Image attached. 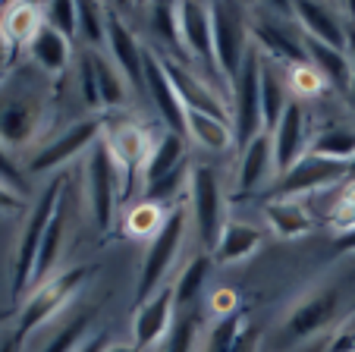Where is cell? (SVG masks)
Returning a JSON list of instances; mask_svg holds the SVG:
<instances>
[{
	"label": "cell",
	"mask_w": 355,
	"mask_h": 352,
	"mask_svg": "<svg viewBox=\"0 0 355 352\" xmlns=\"http://www.w3.org/2000/svg\"><path fill=\"white\" fill-rule=\"evenodd\" d=\"M51 76L38 67H16L0 82V148H26L47 120Z\"/></svg>",
	"instance_id": "6da1fadb"
},
{
	"label": "cell",
	"mask_w": 355,
	"mask_h": 352,
	"mask_svg": "<svg viewBox=\"0 0 355 352\" xmlns=\"http://www.w3.org/2000/svg\"><path fill=\"white\" fill-rule=\"evenodd\" d=\"M63 189H67V176L57 173L54 180L44 186V192L35 199L32 211L26 217V226L19 233V246H16V261H13V296L16 299L32 286V271H35V261H38L41 240H44V233L51 226V220H54L63 195H67Z\"/></svg>",
	"instance_id": "7a4b0ae2"
},
{
	"label": "cell",
	"mask_w": 355,
	"mask_h": 352,
	"mask_svg": "<svg viewBox=\"0 0 355 352\" xmlns=\"http://www.w3.org/2000/svg\"><path fill=\"white\" fill-rule=\"evenodd\" d=\"M186 224H189V211L186 208H173L164 217L161 230L151 236V242L145 249V258H141L139 286H135L139 305L151 299L157 290H164V277L173 271L176 258L182 252V242H186Z\"/></svg>",
	"instance_id": "3957f363"
},
{
	"label": "cell",
	"mask_w": 355,
	"mask_h": 352,
	"mask_svg": "<svg viewBox=\"0 0 355 352\" xmlns=\"http://www.w3.org/2000/svg\"><path fill=\"white\" fill-rule=\"evenodd\" d=\"M261 67H264V53L261 47L252 41L245 60H242L239 76L233 79V135L236 145L245 148L252 139L264 133V117H261Z\"/></svg>",
	"instance_id": "277c9868"
},
{
	"label": "cell",
	"mask_w": 355,
	"mask_h": 352,
	"mask_svg": "<svg viewBox=\"0 0 355 352\" xmlns=\"http://www.w3.org/2000/svg\"><path fill=\"white\" fill-rule=\"evenodd\" d=\"M120 195H123L120 170H116L104 139H98L92 145V151L85 154V205L101 233H107L114 226Z\"/></svg>",
	"instance_id": "5b68a950"
},
{
	"label": "cell",
	"mask_w": 355,
	"mask_h": 352,
	"mask_svg": "<svg viewBox=\"0 0 355 352\" xmlns=\"http://www.w3.org/2000/svg\"><path fill=\"white\" fill-rule=\"evenodd\" d=\"M85 280H88V267H69V271L51 277L47 283H41L38 290H32L26 308H22L19 318H16V327H13L16 337L26 340L28 333H35L41 324L54 321L57 315L79 296V290L85 286Z\"/></svg>",
	"instance_id": "8992f818"
},
{
	"label": "cell",
	"mask_w": 355,
	"mask_h": 352,
	"mask_svg": "<svg viewBox=\"0 0 355 352\" xmlns=\"http://www.w3.org/2000/svg\"><path fill=\"white\" fill-rule=\"evenodd\" d=\"M189 217H192L195 230H198V240L205 246V252H214L217 242H220L223 226L230 224L223 217V192L220 183H217V173L211 167H192L189 173Z\"/></svg>",
	"instance_id": "52a82bcc"
},
{
	"label": "cell",
	"mask_w": 355,
	"mask_h": 352,
	"mask_svg": "<svg viewBox=\"0 0 355 352\" xmlns=\"http://www.w3.org/2000/svg\"><path fill=\"white\" fill-rule=\"evenodd\" d=\"M245 10L236 3H211V22H214V63L217 73L230 82L239 76L242 60L252 47V28L245 22Z\"/></svg>",
	"instance_id": "ba28073f"
},
{
	"label": "cell",
	"mask_w": 355,
	"mask_h": 352,
	"mask_svg": "<svg viewBox=\"0 0 355 352\" xmlns=\"http://www.w3.org/2000/svg\"><path fill=\"white\" fill-rule=\"evenodd\" d=\"M340 302H343L340 286H321V290H315L311 296H305V299L286 315V321H283L280 346L283 349H293V346H299V343H305V340L318 337L321 330H327L336 321V315H340Z\"/></svg>",
	"instance_id": "9c48e42d"
},
{
	"label": "cell",
	"mask_w": 355,
	"mask_h": 352,
	"mask_svg": "<svg viewBox=\"0 0 355 352\" xmlns=\"http://www.w3.org/2000/svg\"><path fill=\"white\" fill-rule=\"evenodd\" d=\"M101 139H104L116 170H120L123 195H129L135 189V183L141 180V170H145L148 154H151L155 142H151L145 126H139V123H132V120H120V123H114V126H107Z\"/></svg>",
	"instance_id": "30bf717a"
},
{
	"label": "cell",
	"mask_w": 355,
	"mask_h": 352,
	"mask_svg": "<svg viewBox=\"0 0 355 352\" xmlns=\"http://www.w3.org/2000/svg\"><path fill=\"white\" fill-rule=\"evenodd\" d=\"M343 180H349V167L346 164H334V160L305 154L293 170L283 173L280 180H277L274 192H277V199L302 201V199H309V195H315V192L334 189L336 183H343Z\"/></svg>",
	"instance_id": "8fae6325"
},
{
	"label": "cell",
	"mask_w": 355,
	"mask_h": 352,
	"mask_svg": "<svg viewBox=\"0 0 355 352\" xmlns=\"http://www.w3.org/2000/svg\"><path fill=\"white\" fill-rule=\"evenodd\" d=\"M101 135H104V126H101L98 120L73 123L63 135H57L54 142H47L44 148H38V154L28 160V173H57L73 158L92 151V145L101 139Z\"/></svg>",
	"instance_id": "7c38bea8"
},
{
	"label": "cell",
	"mask_w": 355,
	"mask_h": 352,
	"mask_svg": "<svg viewBox=\"0 0 355 352\" xmlns=\"http://www.w3.org/2000/svg\"><path fill=\"white\" fill-rule=\"evenodd\" d=\"M270 139H274V170L280 173V176L289 173L311 151L309 117H305L299 101H289V107L283 110V117H280V123H277V129L270 133Z\"/></svg>",
	"instance_id": "4fadbf2b"
},
{
	"label": "cell",
	"mask_w": 355,
	"mask_h": 352,
	"mask_svg": "<svg viewBox=\"0 0 355 352\" xmlns=\"http://www.w3.org/2000/svg\"><path fill=\"white\" fill-rule=\"evenodd\" d=\"M176 22H180V44L208 69L214 63V22H211V3H176Z\"/></svg>",
	"instance_id": "5bb4252c"
},
{
	"label": "cell",
	"mask_w": 355,
	"mask_h": 352,
	"mask_svg": "<svg viewBox=\"0 0 355 352\" xmlns=\"http://www.w3.org/2000/svg\"><path fill=\"white\" fill-rule=\"evenodd\" d=\"M173 321H176V296H173V286L167 283L148 302L139 305L135 321H132V343L139 346L141 352L151 349L164 333L173 330Z\"/></svg>",
	"instance_id": "9a60e30c"
},
{
	"label": "cell",
	"mask_w": 355,
	"mask_h": 352,
	"mask_svg": "<svg viewBox=\"0 0 355 352\" xmlns=\"http://www.w3.org/2000/svg\"><path fill=\"white\" fill-rule=\"evenodd\" d=\"M110 10V22H107V51H110V63L120 69V76L129 82L132 92L145 88V51L139 47L135 35L129 32V26Z\"/></svg>",
	"instance_id": "2e32d148"
},
{
	"label": "cell",
	"mask_w": 355,
	"mask_h": 352,
	"mask_svg": "<svg viewBox=\"0 0 355 352\" xmlns=\"http://www.w3.org/2000/svg\"><path fill=\"white\" fill-rule=\"evenodd\" d=\"M161 67H164V73H167V79L173 82V88H176V94H180V101H182L186 110H198V113H211V117H223V120H230L220 94L201 79V76H195L192 69H186L182 63H176L173 57H161Z\"/></svg>",
	"instance_id": "e0dca14e"
},
{
	"label": "cell",
	"mask_w": 355,
	"mask_h": 352,
	"mask_svg": "<svg viewBox=\"0 0 355 352\" xmlns=\"http://www.w3.org/2000/svg\"><path fill=\"white\" fill-rule=\"evenodd\" d=\"M145 88L151 94V101H155L161 120L167 123V133H176L186 139V107H182L173 82L164 73L161 57H155V53H148V51H145Z\"/></svg>",
	"instance_id": "ac0fdd59"
},
{
	"label": "cell",
	"mask_w": 355,
	"mask_h": 352,
	"mask_svg": "<svg viewBox=\"0 0 355 352\" xmlns=\"http://www.w3.org/2000/svg\"><path fill=\"white\" fill-rule=\"evenodd\" d=\"M293 19L299 22V28L305 32V38L327 44L334 51H346V19L340 16V10L324 7V3H293Z\"/></svg>",
	"instance_id": "d6986e66"
},
{
	"label": "cell",
	"mask_w": 355,
	"mask_h": 352,
	"mask_svg": "<svg viewBox=\"0 0 355 352\" xmlns=\"http://www.w3.org/2000/svg\"><path fill=\"white\" fill-rule=\"evenodd\" d=\"M274 170V139L270 133H261L258 139H252L242 148L239 158V173H236V183H239V192H255L264 183L270 180Z\"/></svg>",
	"instance_id": "ffe728a7"
},
{
	"label": "cell",
	"mask_w": 355,
	"mask_h": 352,
	"mask_svg": "<svg viewBox=\"0 0 355 352\" xmlns=\"http://www.w3.org/2000/svg\"><path fill=\"white\" fill-rule=\"evenodd\" d=\"M41 26H44V13H41L38 3H7L0 10V35L7 41L10 53L32 44Z\"/></svg>",
	"instance_id": "44dd1931"
},
{
	"label": "cell",
	"mask_w": 355,
	"mask_h": 352,
	"mask_svg": "<svg viewBox=\"0 0 355 352\" xmlns=\"http://www.w3.org/2000/svg\"><path fill=\"white\" fill-rule=\"evenodd\" d=\"M28 57H32V67H38L44 76H60L73 63V41L63 38L51 26H41V32L28 44Z\"/></svg>",
	"instance_id": "7402d4cb"
},
{
	"label": "cell",
	"mask_w": 355,
	"mask_h": 352,
	"mask_svg": "<svg viewBox=\"0 0 355 352\" xmlns=\"http://www.w3.org/2000/svg\"><path fill=\"white\" fill-rule=\"evenodd\" d=\"M182 167H186V139L176 133H164L155 142L151 154H148V164L141 170V186H155V183H161L164 176L182 170Z\"/></svg>",
	"instance_id": "603a6c76"
},
{
	"label": "cell",
	"mask_w": 355,
	"mask_h": 352,
	"mask_svg": "<svg viewBox=\"0 0 355 352\" xmlns=\"http://www.w3.org/2000/svg\"><path fill=\"white\" fill-rule=\"evenodd\" d=\"M186 139H192L195 145L208 148V151H227L236 145L233 123L198 110H186Z\"/></svg>",
	"instance_id": "cb8c5ba5"
},
{
	"label": "cell",
	"mask_w": 355,
	"mask_h": 352,
	"mask_svg": "<svg viewBox=\"0 0 355 352\" xmlns=\"http://www.w3.org/2000/svg\"><path fill=\"white\" fill-rule=\"evenodd\" d=\"M261 249V230L252 224H227L220 233V242L211 252V258L220 261V265H239L248 255H255Z\"/></svg>",
	"instance_id": "d4e9b609"
},
{
	"label": "cell",
	"mask_w": 355,
	"mask_h": 352,
	"mask_svg": "<svg viewBox=\"0 0 355 352\" xmlns=\"http://www.w3.org/2000/svg\"><path fill=\"white\" fill-rule=\"evenodd\" d=\"M302 44H305V53H309V63L321 73V79L330 82L334 88L349 92L352 76H355L349 53L346 51H334V47H327V44H318V41H311V38H305Z\"/></svg>",
	"instance_id": "484cf974"
},
{
	"label": "cell",
	"mask_w": 355,
	"mask_h": 352,
	"mask_svg": "<svg viewBox=\"0 0 355 352\" xmlns=\"http://www.w3.org/2000/svg\"><path fill=\"white\" fill-rule=\"evenodd\" d=\"M264 217H268L270 230L280 236V240H299V236H309L315 220L305 211L302 201L293 199H274L268 208H264Z\"/></svg>",
	"instance_id": "4316f807"
},
{
	"label": "cell",
	"mask_w": 355,
	"mask_h": 352,
	"mask_svg": "<svg viewBox=\"0 0 355 352\" xmlns=\"http://www.w3.org/2000/svg\"><path fill=\"white\" fill-rule=\"evenodd\" d=\"M208 277H211V255L208 252L195 255V258L182 267V274L173 283L176 312H192V308H198V299H201V292H205V286H208Z\"/></svg>",
	"instance_id": "83f0119b"
},
{
	"label": "cell",
	"mask_w": 355,
	"mask_h": 352,
	"mask_svg": "<svg viewBox=\"0 0 355 352\" xmlns=\"http://www.w3.org/2000/svg\"><path fill=\"white\" fill-rule=\"evenodd\" d=\"M252 41H255L258 47L270 53H277L280 60H293V63H309V53H305V47L299 44V41H293L286 32L280 28V22H270V19H261L252 26Z\"/></svg>",
	"instance_id": "f1b7e54d"
},
{
	"label": "cell",
	"mask_w": 355,
	"mask_h": 352,
	"mask_svg": "<svg viewBox=\"0 0 355 352\" xmlns=\"http://www.w3.org/2000/svg\"><path fill=\"white\" fill-rule=\"evenodd\" d=\"M286 107H289L286 85H283V79L277 76V67H270V63L264 60V67H261V117H264V133H274Z\"/></svg>",
	"instance_id": "f546056e"
},
{
	"label": "cell",
	"mask_w": 355,
	"mask_h": 352,
	"mask_svg": "<svg viewBox=\"0 0 355 352\" xmlns=\"http://www.w3.org/2000/svg\"><path fill=\"white\" fill-rule=\"evenodd\" d=\"M315 158L334 160V164H352L355 160V133L346 126H330L311 139V151Z\"/></svg>",
	"instance_id": "4dcf8cb0"
},
{
	"label": "cell",
	"mask_w": 355,
	"mask_h": 352,
	"mask_svg": "<svg viewBox=\"0 0 355 352\" xmlns=\"http://www.w3.org/2000/svg\"><path fill=\"white\" fill-rule=\"evenodd\" d=\"M92 60H94V76H98V94H101V110H114L126 101V92H129V82L120 76V69L101 57L98 51H92Z\"/></svg>",
	"instance_id": "1f68e13d"
},
{
	"label": "cell",
	"mask_w": 355,
	"mask_h": 352,
	"mask_svg": "<svg viewBox=\"0 0 355 352\" xmlns=\"http://www.w3.org/2000/svg\"><path fill=\"white\" fill-rule=\"evenodd\" d=\"M107 22L110 10L101 3H79V41L88 51L107 47Z\"/></svg>",
	"instance_id": "d6a6232c"
},
{
	"label": "cell",
	"mask_w": 355,
	"mask_h": 352,
	"mask_svg": "<svg viewBox=\"0 0 355 352\" xmlns=\"http://www.w3.org/2000/svg\"><path fill=\"white\" fill-rule=\"evenodd\" d=\"M94 333V312H79L69 324H63L54 337L47 340L41 352H79V346Z\"/></svg>",
	"instance_id": "836d02e7"
},
{
	"label": "cell",
	"mask_w": 355,
	"mask_h": 352,
	"mask_svg": "<svg viewBox=\"0 0 355 352\" xmlns=\"http://www.w3.org/2000/svg\"><path fill=\"white\" fill-rule=\"evenodd\" d=\"M198 324H201L198 308H192V312H176L173 330H170V340H167V352H195Z\"/></svg>",
	"instance_id": "e575fe53"
},
{
	"label": "cell",
	"mask_w": 355,
	"mask_h": 352,
	"mask_svg": "<svg viewBox=\"0 0 355 352\" xmlns=\"http://www.w3.org/2000/svg\"><path fill=\"white\" fill-rule=\"evenodd\" d=\"M41 13H44V26L60 32L63 38H69V41L79 38V3H67V0H60V3H44Z\"/></svg>",
	"instance_id": "d590c367"
},
{
	"label": "cell",
	"mask_w": 355,
	"mask_h": 352,
	"mask_svg": "<svg viewBox=\"0 0 355 352\" xmlns=\"http://www.w3.org/2000/svg\"><path fill=\"white\" fill-rule=\"evenodd\" d=\"M242 327H245L242 312L230 315V318H217V324L211 327V333H208V340H205V346H201V352H230L233 349V340L239 337Z\"/></svg>",
	"instance_id": "8d00e7d4"
},
{
	"label": "cell",
	"mask_w": 355,
	"mask_h": 352,
	"mask_svg": "<svg viewBox=\"0 0 355 352\" xmlns=\"http://www.w3.org/2000/svg\"><path fill=\"white\" fill-rule=\"evenodd\" d=\"M164 217L167 214H161V205H151V201H141V205H135L132 211H129L126 217V230L132 233V236H148L151 230H161Z\"/></svg>",
	"instance_id": "74e56055"
},
{
	"label": "cell",
	"mask_w": 355,
	"mask_h": 352,
	"mask_svg": "<svg viewBox=\"0 0 355 352\" xmlns=\"http://www.w3.org/2000/svg\"><path fill=\"white\" fill-rule=\"evenodd\" d=\"M330 224L340 230V236H349L355 233V180H349V186L340 192V199L330 208Z\"/></svg>",
	"instance_id": "f35d334b"
},
{
	"label": "cell",
	"mask_w": 355,
	"mask_h": 352,
	"mask_svg": "<svg viewBox=\"0 0 355 352\" xmlns=\"http://www.w3.org/2000/svg\"><path fill=\"white\" fill-rule=\"evenodd\" d=\"M76 69H79V94L85 98V104L92 110H101V94H98V76H94V60H92V51L79 53L76 60Z\"/></svg>",
	"instance_id": "ab89813d"
},
{
	"label": "cell",
	"mask_w": 355,
	"mask_h": 352,
	"mask_svg": "<svg viewBox=\"0 0 355 352\" xmlns=\"http://www.w3.org/2000/svg\"><path fill=\"white\" fill-rule=\"evenodd\" d=\"M151 16H155V28L170 41L176 44L180 41V22H176V7L173 3H155L151 7Z\"/></svg>",
	"instance_id": "60d3db41"
},
{
	"label": "cell",
	"mask_w": 355,
	"mask_h": 352,
	"mask_svg": "<svg viewBox=\"0 0 355 352\" xmlns=\"http://www.w3.org/2000/svg\"><path fill=\"white\" fill-rule=\"evenodd\" d=\"M261 340H264V330L258 324H248L239 330V337L233 340V349L230 352H261Z\"/></svg>",
	"instance_id": "b9f144b4"
},
{
	"label": "cell",
	"mask_w": 355,
	"mask_h": 352,
	"mask_svg": "<svg viewBox=\"0 0 355 352\" xmlns=\"http://www.w3.org/2000/svg\"><path fill=\"white\" fill-rule=\"evenodd\" d=\"M0 183H3V186H10L13 192H19V195H22V189H26V180H22L19 167L10 160L7 148H0Z\"/></svg>",
	"instance_id": "7bdbcfd3"
},
{
	"label": "cell",
	"mask_w": 355,
	"mask_h": 352,
	"mask_svg": "<svg viewBox=\"0 0 355 352\" xmlns=\"http://www.w3.org/2000/svg\"><path fill=\"white\" fill-rule=\"evenodd\" d=\"M293 79H295V92H302V94H315L318 88L324 85V79H321V73H318L315 67H309V63H305V67H299L293 73Z\"/></svg>",
	"instance_id": "ee69618b"
},
{
	"label": "cell",
	"mask_w": 355,
	"mask_h": 352,
	"mask_svg": "<svg viewBox=\"0 0 355 352\" xmlns=\"http://www.w3.org/2000/svg\"><path fill=\"white\" fill-rule=\"evenodd\" d=\"M239 302H236V292H230V290H223V292H217L214 296V312H217V318H230V315H236L239 312Z\"/></svg>",
	"instance_id": "f6af8a7d"
},
{
	"label": "cell",
	"mask_w": 355,
	"mask_h": 352,
	"mask_svg": "<svg viewBox=\"0 0 355 352\" xmlns=\"http://www.w3.org/2000/svg\"><path fill=\"white\" fill-rule=\"evenodd\" d=\"M13 211H22V195L0 183V214H13Z\"/></svg>",
	"instance_id": "bcb514c9"
},
{
	"label": "cell",
	"mask_w": 355,
	"mask_h": 352,
	"mask_svg": "<svg viewBox=\"0 0 355 352\" xmlns=\"http://www.w3.org/2000/svg\"><path fill=\"white\" fill-rule=\"evenodd\" d=\"M104 349H107V340H104V333H98V330L79 346V352H104Z\"/></svg>",
	"instance_id": "7dc6e473"
},
{
	"label": "cell",
	"mask_w": 355,
	"mask_h": 352,
	"mask_svg": "<svg viewBox=\"0 0 355 352\" xmlns=\"http://www.w3.org/2000/svg\"><path fill=\"white\" fill-rule=\"evenodd\" d=\"M0 352H22V340L16 337V330L0 333Z\"/></svg>",
	"instance_id": "c3c4849f"
},
{
	"label": "cell",
	"mask_w": 355,
	"mask_h": 352,
	"mask_svg": "<svg viewBox=\"0 0 355 352\" xmlns=\"http://www.w3.org/2000/svg\"><path fill=\"white\" fill-rule=\"evenodd\" d=\"M7 67H10V47L3 41V35H0V82L7 79Z\"/></svg>",
	"instance_id": "681fc988"
},
{
	"label": "cell",
	"mask_w": 355,
	"mask_h": 352,
	"mask_svg": "<svg viewBox=\"0 0 355 352\" xmlns=\"http://www.w3.org/2000/svg\"><path fill=\"white\" fill-rule=\"evenodd\" d=\"M336 252L340 255L355 252V233H349V236H340V240H336Z\"/></svg>",
	"instance_id": "f907efd6"
},
{
	"label": "cell",
	"mask_w": 355,
	"mask_h": 352,
	"mask_svg": "<svg viewBox=\"0 0 355 352\" xmlns=\"http://www.w3.org/2000/svg\"><path fill=\"white\" fill-rule=\"evenodd\" d=\"M346 53L352 57V67H355V26H346Z\"/></svg>",
	"instance_id": "816d5d0a"
},
{
	"label": "cell",
	"mask_w": 355,
	"mask_h": 352,
	"mask_svg": "<svg viewBox=\"0 0 355 352\" xmlns=\"http://www.w3.org/2000/svg\"><path fill=\"white\" fill-rule=\"evenodd\" d=\"M104 352H141L135 343H110Z\"/></svg>",
	"instance_id": "f5cc1de1"
},
{
	"label": "cell",
	"mask_w": 355,
	"mask_h": 352,
	"mask_svg": "<svg viewBox=\"0 0 355 352\" xmlns=\"http://www.w3.org/2000/svg\"><path fill=\"white\" fill-rule=\"evenodd\" d=\"M349 94H352V104H355V76H352V85H349Z\"/></svg>",
	"instance_id": "db71d44e"
},
{
	"label": "cell",
	"mask_w": 355,
	"mask_h": 352,
	"mask_svg": "<svg viewBox=\"0 0 355 352\" xmlns=\"http://www.w3.org/2000/svg\"><path fill=\"white\" fill-rule=\"evenodd\" d=\"M349 180H355V160L349 164Z\"/></svg>",
	"instance_id": "11a10c76"
},
{
	"label": "cell",
	"mask_w": 355,
	"mask_h": 352,
	"mask_svg": "<svg viewBox=\"0 0 355 352\" xmlns=\"http://www.w3.org/2000/svg\"><path fill=\"white\" fill-rule=\"evenodd\" d=\"M10 318V312H0V324H3V321H7Z\"/></svg>",
	"instance_id": "9f6ffc18"
}]
</instances>
